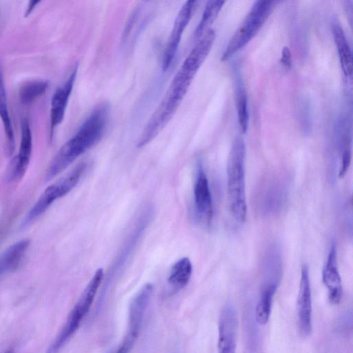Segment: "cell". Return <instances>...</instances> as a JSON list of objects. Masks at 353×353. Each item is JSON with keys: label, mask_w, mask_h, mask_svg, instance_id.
<instances>
[{"label": "cell", "mask_w": 353, "mask_h": 353, "mask_svg": "<svg viewBox=\"0 0 353 353\" xmlns=\"http://www.w3.org/2000/svg\"><path fill=\"white\" fill-rule=\"evenodd\" d=\"M282 63L285 65L290 67L291 65V54L288 48L285 47L282 52Z\"/></svg>", "instance_id": "cell-23"}, {"label": "cell", "mask_w": 353, "mask_h": 353, "mask_svg": "<svg viewBox=\"0 0 353 353\" xmlns=\"http://www.w3.org/2000/svg\"><path fill=\"white\" fill-rule=\"evenodd\" d=\"M0 118L1 119L7 142V151L12 154L14 150V136L8 107L3 68L0 63Z\"/></svg>", "instance_id": "cell-16"}, {"label": "cell", "mask_w": 353, "mask_h": 353, "mask_svg": "<svg viewBox=\"0 0 353 353\" xmlns=\"http://www.w3.org/2000/svg\"><path fill=\"white\" fill-rule=\"evenodd\" d=\"M235 101L238 119L241 132L245 133L248 125V98L241 79H238L235 88Z\"/></svg>", "instance_id": "cell-22"}, {"label": "cell", "mask_w": 353, "mask_h": 353, "mask_svg": "<svg viewBox=\"0 0 353 353\" xmlns=\"http://www.w3.org/2000/svg\"><path fill=\"white\" fill-rule=\"evenodd\" d=\"M154 291L152 283H145L130 303L128 330L114 353H130L141 332L143 319Z\"/></svg>", "instance_id": "cell-7"}, {"label": "cell", "mask_w": 353, "mask_h": 353, "mask_svg": "<svg viewBox=\"0 0 353 353\" xmlns=\"http://www.w3.org/2000/svg\"><path fill=\"white\" fill-rule=\"evenodd\" d=\"M274 1H256L229 41L222 54L225 61L244 47L259 30L274 8Z\"/></svg>", "instance_id": "cell-5"}, {"label": "cell", "mask_w": 353, "mask_h": 353, "mask_svg": "<svg viewBox=\"0 0 353 353\" xmlns=\"http://www.w3.org/2000/svg\"><path fill=\"white\" fill-rule=\"evenodd\" d=\"M77 73V67L72 70L67 81L56 90L52 96L50 108V129L52 134L54 129L62 122L64 118Z\"/></svg>", "instance_id": "cell-14"}, {"label": "cell", "mask_w": 353, "mask_h": 353, "mask_svg": "<svg viewBox=\"0 0 353 353\" xmlns=\"http://www.w3.org/2000/svg\"><path fill=\"white\" fill-rule=\"evenodd\" d=\"M4 353H14V352L12 350H8V351L5 352Z\"/></svg>", "instance_id": "cell-25"}, {"label": "cell", "mask_w": 353, "mask_h": 353, "mask_svg": "<svg viewBox=\"0 0 353 353\" xmlns=\"http://www.w3.org/2000/svg\"><path fill=\"white\" fill-rule=\"evenodd\" d=\"M224 3V1L220 0L208 1L194 32L195 38H200L210 29L209 27L216 19Z\"/></svg>", "instance_id": "cell-20"}, {"label": "cell", "mask_w": 353, "mask_h": 353, "mask_svg": "<svg viewBox=\"0 0 353 353\" xmlns=\"http://www.w3.org/2000/svg\"><path fill=\"white\" fill-rule=\"evenodd\" d=\"M32 151V136L28 121L23 119L21 124V141L18 154L11 161L7 172L9 181H17L25 174Z\"/></svg>", "instance_id": "cell-9"}, {"label": "cell", "mask_w": 353, "mask_h": 353, "mask_svg": "<svg viewBox=\"0 0 353 353\" xmlns=\"http://www.w3.org/2000/svg\"><path fill=\"white\" fill-rule=\"evenodd\" d=\"M48 85V82L45 80H34L24 83L19 90L21 103H32L46 92Z\"/></svg>", "instance_id": "cell-21"}, {"label": "cell", "mask_w": 353, "mask_h": 353, "mask_svg": "<svg viewBox=\"0 0 353 353\" xmlns=\"http://www.w3.org/2000/svg\"><path fill=\"white\" fill-rule=\"evenodd\" d=\"M277 287L276 282H272L265 285L261 291L255 309V319L260 325L266 324L269 320L273 298Z\"/></svg>", "instance_id": "cell-19"}, {"label": "cell", "mask_w": 353, "mask_h": 353, "mask_svg": "<svg viewBox=\"0 0 353 353\" xmlns=\"http://www.w3.org/2000/svg\"><path fill=\"white\" fill-rule=\"evenodd\" d=\"M208 55L207 48L196 45L174 77L160 104L150 118L139 137L137 146L142 148L153 140L172 119L189 87Z\"/></svg>", "instance_id": "cell-1"}, {"label": "cell", "mask_w": 353, "mask_h": 353, "mask_svg": "<svg viewBox=\"0 0 353 353\" xmlns=\"http://www.w3.org/2000/svg\"><path fill=\"white\" fill-rule=\"evenodd\" d=\"M194 200L197 213L209 223L212 218L213 206L208 179L199 162L194 184Z\"/></svg>", "instance_id": "cell-12"}, {"label": "cell", "mask_w": 353, "mask_h": 353, "mask_svg": "<svg viewBox=\"0 0 353 353\" xmlns=\"http://www.w3.org/2000/svg\"><path fill=\"white\" fill-rule=\"evenodd\" d=\"M196 5V1H187L176 17L162 59V69L164 71L170 68L174 59L183 32L192 17Z\"/></svg>", "instance_id": "cell-8"}, {"label": "cell", "mask_w": 353, "mask_h": 353, "mask_svg": "<svg viewBox=\"0 0 353 353\" xmlns=\"http://www.w3.org/2000/svg\"><path fill=\"white\" fill-rule=\"evenodd\" d=\"M110 114V105L103 103L95 108L77 132L59 150L52 160L46 180L54 178L102 138Z\"/></svg>", "instance_id": "cell-2"}, {"label": "cell", "mask_w": 353, "mask_h": 353, "mask_svg": "<svg viewBox=\"0 0 353 353\" xmlns=\"http://www.w3.org/2000/svg\"><path fill=\"white\" fill-rule=\"evenodd\" d=\"M332 32L343 74L347 77H350L352 73V51L343 29L339 23L336 21L333 23Z\"/></svg>", "instance_id": "cell-17"}, {"label": "cell", "mask_w": 353, "mask_h": 353, "mask_svg": "<svg viewBox=\"0 0 353 353\" xmlns=\"http://www.w3.org/2000/svg\"><path fill=\"white\" fill-rule=\"evenodd\" d=\"M297 315L299 330L303 336L310 334L312 324V295L307 264L303 265L301 271L299 290L297 299Z\"/></svg>", "instance_id": "cell-10"}, {"label": "cell", "mask_w": 353, "mask_h": 353, "mask_svg": "<svg viewBox=\"0 0 353 353\" xmlns=\"http://www.w3.org/2000/svg\"><path fill=\"white\" fill-rule=\"evenodd\" d=\"M39 3V1H30L28 3L27 10H26L25 16L28 17L32 12V11H33V10L36 7L37 4Z\"/></svg>", "instance_id": "cell-24"}, {"label": "cell", "mask_w": 353, "mask_h": 353, "mask_svg": "<svg viewBox=\"0 0 353 353\" xmlns=\"http://www.w3.org/2000/svg\"><path fill=\"white\" fill-rule=\"evenodd\" d=\"M192 274V264L188 257H183L171 267L168 283L176 291L185 288L189 283Z\"/></svg>", "instance_id": "cell-18"}, {"label": "cell", "mask_w": 353, "mask_h": 353, "mask_svg": "<svg viewBox=\"0 0 353 353\" xmlns=\"http://www.w3.org/2000/svg\"><path fill=\"white\" fill-rule=\"evenodd\" d=\"M237 316L234 307L228 303L219 321L218 353H236Z\"/></svg>", "instance_id": "cell-11"}, {"label": "cell", "mask_w": 353, "mask_h": 353, "mask_svg": "<svg viewBox=\"0 0 353 353\" xmlns=\"http://www.w3.org/2000/svg\"><path fill=\"white\" fill-rule=\"evenodd\" d=\"M103 277V269H97L70 312L59 334L49 346L46 353H59L75 334L90 312Z\"/></svg>", "instance_id": "cell-4"}, {"label": "cell", "mask_w": 353, "mask_h": 353, "mask_svg": "<svg viewBox=\"0 0 353 353\" xmlns=\"http://www.w3.org/2000/svg\"><path fill=\"white\" fill-rule=\"evenodd\" d=\"M323 281L328 291L331 303L339 304L341 300L343 288L337 268L336 243H333L322 273Z\"/></svg>", "instance_id": "cell-13"}, {"label": "cell", "mask_w": 353, "mask_h": 353, "mask_svg": "<svg viewBox=\"0 0 353 353\" xmlns=\"http://www.w3.org/2000/svg\"><path fill=\"white\" fill-rule=\"evenodd\" d=\"M245 145L237 136L232 145L227 165L228 195L230 210L239 222L246 219L247 203L245 182Z\"/></svg>", "instance_id": "cell-3"}, {"label": "cell", "mask_w": 353, "mask_h": 353, "mask_svg": "<svg viewBox=\"0 0 353 353\" xmlns=\"http://www.w3.org/2000/svg\"><path fill=\"white\" fill-rule=\"evenodd\" d=\"M30 243L29 239L20 240L8 247L0 255V276L18 268Z\"/></svg>", "instance_id": "cell-15"}, {"label": "cell", "mask_w": 353, "mask_h": 353, "mask_svg": "<svg viewBox=\"0 0 353 353\" xmlns=\"http://www.w3.org/2000/svg\"><path fill=\"white\" fill-rule=\"evenodd\" d=\"M86 168L85 163L79 164L59 181L47 187L25 216L22 225L30 224L43 214L56 200L68 194L79 182Z\"/></svg>", "instance_id": "cell-6"}]
</instances>
